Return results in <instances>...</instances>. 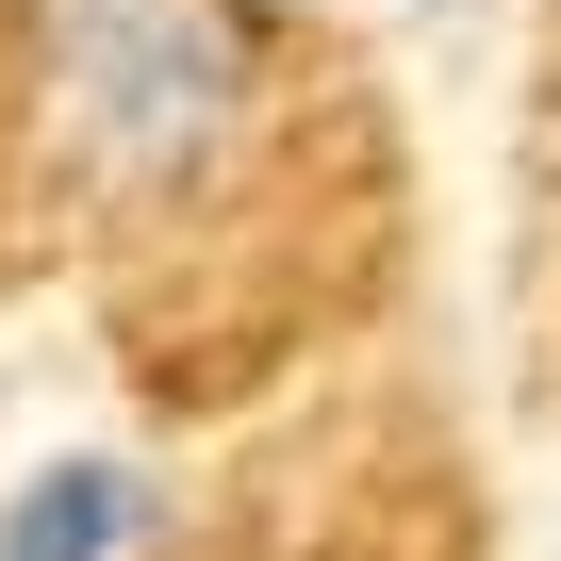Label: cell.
<instances>
[{
    "label": "cell",
    "instance_id": "obj_1",
    "mask_svg": "<svg viewBox=\"0 0 561 561\" xmlns=\"http://www.w3.org/2000/svg\"><path fill=\"white\" fill-rule=\"evenodd\" d=\"M50 100L100 182H198L248 116V34L215 0H67L50 18Z\"/></svg>",
    "mask_w": 561,
    "mask_h": 561
},
{
    "label": "cell",
    "instance_id": "obj_2",
    "mask_svg": "<svg viewBox=\"0 0 561 561\" xmlns=\"http://www.w3.org/2000/svg\"><path fill=\"white\" fill-rule=\"evenodd\" d=\"M149 545H165V479L116 446H67L0 495V561H149Z\"/></svg>",
    "mask_w": 561,
    "mask_h": 561
},
{
    "label": "cell",
    "instance_id": "obj_3",
    "mask_svg": "<svg viewBox=\"0 0 561 561\" xmlns=\"http://www.w3.org/2000/svg\"><path fill=\"white\" fill-rule=\"evenodd\" d=\"M397 18H462V0H397Z\"/></svg>",
    "mask_w": 561,
    "mask_h": 561
}]
</instances>
